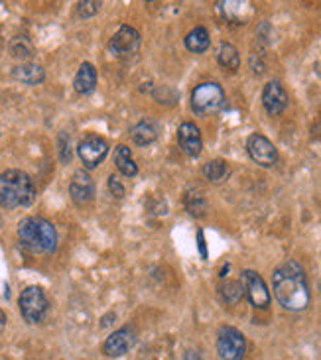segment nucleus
<instances>
[{"mask_svg": "<svg viewBox=\"0 0 321 360\" xmlns=\"http://www.w3.org/2000/svg\"><path fill=\"white\" fill-rule=\"evenodd\" d=\"M36 187L28 174L20 169H8L0 174V205L6 209H18L34 203Z\"/></svg>", "mask_w": 321, "mask_h": 360, "instance_id": "obj_3", "label": "nucleus"}, {"mask_svg": "<svg viewBox=\"0 0 321 360\" xmlns=\"http://www.w3.org/2000/svg\"><path fill=\"white\" fill-rule=\"evenodd\" d=\"M18 240L32 252L49 254L58 248L56 226L42 217H26L18 224Z\"/></svg>", "mask_w": 321, "mask_h": 360, "instance_id": "obj_2", "label": "nucleus"}, {"mask_svg": "<svg viewBox=\"0 0 321 360\" xmlns=\"http://www.w3.org/2000/svg\"><path fill=\"white\" fill-rule=\"evenodd\" d=\"M246 150L258 166L270 167L278 162V152L274 144L263 134H253L246 142Z\"/></svg>", "mask_w": 321, "mask_h": 360, "instance_id": "obj_9", "label": "nucleus"}, {"mask_svg": "<svg viewBox=\"0 0 321 360\" xmlns=\"http://www.w3.org/2000/svg\"><path fill=\"white\" fill-rule=\"evenodd\" d=\"M18 305L24 321L28 323H39L48 313V297L38 285H30L20 293Z\"/></svg>", "mask_w": 321, "mask_h": 360, "instance_id": "obj_5", "label": "nucleus"}, {"mask_svg": "<svg viewBox=\"0 0 321 360\" xmlns=\"http://www.w3.org/2000/svg\"><path fill=\"white\" fill-rule=\"evenodd\" d=\"M95 85H97V71L91 63H83L73 79V89L79 95H89V93H93Z\"/></svg>", "mask_w": 321, "mask_h": 360, "instance_id": "obj_15", "label": "nucleus"}, {"mask_svg": "<svg viewBox=\"0 0 321 360\" xmlns=\"http://www.w3.org/2000/svg\"><path fill=\"white\" fill-rule=\"evenodd\" d=\"M108 189H111V193L115 195L117 199H122V197H125V187L118 181L117 176L108 177Z\"/></svg>", "mask_w": 321, "mask_h": 360, "instance_id": "obj_28", "label": "nucleus"}, {"mask_svg": "<svg viewBox=\"0 0 321 360\" xmlns=\"http://www.w3.org/2000/svg\"><path fill=\"white\" fill-rule=\"evenodd\" d=\"M140 46V34L130 26H120L118 32L111 39V51L118 58H130L138 51Z\"/></svg>", "mask_w": 321, "mask_h": 360, "instance_id": "obj_10", "label": "nucleus"}, {"mask_svg": "<svg viewBox=\"0 0 321 360\" xmlns=\"http://www.w3.org/2000/svg\"><path fill=\"white\" fill-rule=\"evenodd\" d=\"M115 166L122 174V176L132 177L138 174V167L134 164V160L130 156V150L127 146H118L115 152Z\"/></svg>", "mask_w": 321, "mask_h": 360, "instance_id": "obj_20", "label": "nucleus"}, {"mask_svg": "<svg viewBox=\"0 0 321 360\" xmlns=\"http://www.w3.org/2000/svg\"><path fill=\"white\" fill-rule=\"evenodd\" d=\"M69 193H71V199L77 205H85L93 201L95 184H93V179L85 169H77L73 174V179H71V185H69Z\"/></svg>", "mask_w": 321, "mask_h": 360, "instance_id": "obj_13", "label": "nucleus"}, {"mask_svg": "<svg viewBox=\"0 0 321 360\" xmlns=\"http://www.w3.org/2000/svg\"><path fill=\"white\" fill-rule=\"evenodd\" d=\"M219 293H221V297H223L225 302L231 303V305H234V303L239 302L241 297H243V283L239 282H225L223 285H221V290H219Z\"/></svg>", "mask_w": 321, "mask_h": 360, "instance_id": "obj_23", "label": "nucleus"}, {"mask_svg": "<svg viewBox=\"0 0 321 360\" xmlns=\"http://www.w3.org/2000/svg\"><path fill=\"white\" fill-rule=\"evenodd\" d=\"M217 351L223 360H243L246 352V341L243 333L234 327H221L217 335Z\"/></svg>", "mask_w": 321, "mask_h": 360, "instance_id": "obj_6", "label": "nucleus"}, {"mask_svg": "<svg viewBox=\"0 0 321 360\" xmlns=\"http://www.w3.org/2000/svg\"><path fill=\"white\" fill-rule=\"evenodd\" d=\"M12 75H14L16 81H22L26 85H39L46 77V71H44L42 65H36V63H22V65L14 69Z\"/></svg>", "mask_w": 321, "mask_h": 360, "instance_id": "obj_16", "label": "nucleus"}, {"mask_svg": "<svg viewBox=\"0 0 321 360\" xmlns=\"http://www.w3.org/2000/svg\"><path fill=\"white\" fill-rule=\"evenodd\" d=\"M101 6V2L97 0H89V2H79L77 4V12L81 18H89V16H93L95 12L99 10Z\"/></svg>", "mask_w": 321, "mask_h": 360, "instance_id": "obj_26", "label": "nucleus"}, {"mask_svg": "<svg viewBox=\"0 0 321 360\" xmlns=\"http://www.w3.org/2000/svg\"><path fill=\"white\" fill-rule=\"evenodd\" d=\"M4 327H6V315H4V311L0 309V333L4 331Z\"/></svg>", "mask_w": 321, "mask_h": 360, "instance_id": "obj_30", "label": "nucleus"}, {"mask_svg": "<svg viewBox=\"0 0 321 360\" xmlns=\"http://www.w3.org/2000/svg\"><path fill=\"white\" fill-rule=\"evenodd\" d=\"M203 174L209 181L219 184V181H223L225 177L229 176V169H227V164H225L223 160H213V162H209L203 167Z\"/></svg>", "mask_w": 321, "mask_h": 360, "instance_id": "obj_21", "label": "nucleus"}, {"mask_svg": "<svg viewBox=\"0 0 321 360\" xmlns=\"http://www.w3.org/2000/svg\"><path fill=\"white\" fill-rule=\"evenodd\" d=\"M209 44H211L209 34H207V30L201 28V26L194 28L187 36H185V48L189 49L191 53H203V51H207V48H209Z\"/></svg>", "mask_w": 321, "mask_h": 360, "instance_id": "obj_18", "label": "nucleus"}, {"mask_svg": "<svg viewBox=\"0 0 321 360\" xmlns=\"http://www.w3.org/2000/svg\"><path fill=\"white\" fill-rule=\"evenodd\" d=\"M263 107L270 117L282 115L284 108L288 107V95L278 81H270L263 91Z\"/></svg>", "mask_w": 321, "mask_h": 360, "instance_id": "obj_12", "label": "nucleus"}, {"mask_svg": "<svg viewBox=\"0 0 321 360\" xmlns=\"http://www.w3.org/2000/svg\"><path fill=\"white\" fill-rule=\"evenodd\" d=\"M107 142L101 136H97V134H89V136H85L79 142L77 146L79 158H81V162H83L85 167H89V169L97 167L99 164L107 158Z\"/></svg>", "mask_w": 321, "mask_h": 360, "instance_id": "obj_8", "label": "nucleus"}, {"mask_svg": "<svg viewBox=\"0 0 321 360\" xmlns=\"http://www.w3.org/2000/svg\"><path fill=\"white\" fill-rule=\"evenodd\" d=\"M130 136L137 142L138 146H148L152 142H156L158 127L150 120H140L137 127L130 130Z\"/></svg>", "mask_w": 321, "mask_h": 360, "instance_id": "obj_17", "label": "nucleus"}, {"mask_svg": "<svg viewBox=\"0 0 321 360\" xmlns=\"http://www.w3.org/2000/svg\"><path fill=\"white\" fill-rule=\"evenodd\" d=\"M137 342V333L132 327H122L115 331L111 337H108L105 345H103V352L111 356V359H117V356H122L127 354Z\"/></svg>", "mask_w": 321, "mask_h": 360, "instance_id": "obj_11", "label": "nucleus"}, {"mask_svg": "<svg viewBox=\"0 0 321 360\" xmlns=\"http://www.w3.org/2000/svg\"><path fill=\"white\" fill-rule=\"evenodd\" d=\"M10 51H12L14 58H30V56H34V48H32L28 38H24V36H18V38L12 39Z\"/></svg>", "mask_w": 321, "mask_h": 360, "instance_id": "obj_25", "label": "nucleus"}, {"mask_svg": "<svg viewBox=\"0 0 321 360\" xmlns=\"http://www.w3.org/2000/svg\"><path fill=\"white\" fill-rule=\"evenodd\" d=\"M59 154H61V162L68 164L71 160V144H69V136L65 132L59 134Z\"/></svg>", "mask_w": 321, "mask_h": 360, "instance_id": "obj_27", "label": "nucleus"}, {"mask_svg": "<svg viewBox=\"0 0 321 360\" xmlns=\"http://www.w3.org/2000/svg\"><path fill=\"white\" fill-rule=\"evenodd\" d=\"M225 105V93L219 83H201L194 89L191 93V108L195 115H215L219 112Z\"/></svg>", "mask_w": 321, "mask_h": 360, "instance_id": "obj_4", "label": "nucleus"}, {"mask_svg": "<svg viewBox=\"0 0 321 360\" xmlns=\"http://www.w3.org/2000/svg\"><path fill=\"white\" fill-rule=\"evenodd\" d=\"M217 61L219 65L227 71H237L241 65V58H239V51L231 44H221L219 51H217Z\"/></svg>", "mask_w": 321, "mask_h": 360, "instance_id": "obj_19", "label": "nucleus"}, {"mask_svg": "<svg viewBox=\"0 0 321 360\" xmlns=\"http://www.w3.org/2000/svg\"><path fill=\"white\" fill-rule=\"evenodd\" d=\"M221 8L225 10L227 18L233 20V22H241L239 12H243V14H246V16L253 12V6H251L248 2H221Z\"/></svg>", "mask_w": 321, "mask_h": 360, "instance_id": "obj_22", "label": "nucleus"}, {"mask_svg": "<svg viewBox=\"0 0 321 360\" xmlns=\"http://www.w3.org/2000/svg\"><path fill=\"white\" fill-rule=\"evenodd\" d=\"M177 142H180V146L187 156L195 158L201 154L203 142H201L199 128L195 127L194 122H184L182 127L177 128Z\"/></svg>", "mask_w": 321, "mask_h": 360, "instance_id": "obj_14", "label": "nucleus"}, {"mask_svg": "<svg viewBox=\"0 0 321 360\" xmlns=\"http://www.w3.org/2000/svg\"><path fill=\"white\" fill-rule=\"evenodd\" d=\"M185 360H201V359H197L194 351H187V354H185Z\"/></svg>", "mask_w": 321, "mask_h": 360, "instance_id": "obj_31", "label": "nucleus"}, {"mask_svg": "<svg viewBox=\"0 0 321 360\" xmlns=\"http://www.w3.org/2000/svg\"><path fill=\"white\" fill-rule=\"evenodd\" d=\"M241 283H243V290L246 293V297H248V302L253 303L254 307L266 309L270 305V292H268L263 278L254 270H244Z\"/></svg>", "mask_w": 321, "mask_h": 360, "instance_id": "obj_7", "label": "nucleus"}, {"mask_svg": "<svg viewBox=\"0 0 321 360\" xmlns=\"http://www.w3.org/2000/svg\"><path fill=\"white\" fill-rule=\"evenodd\" d=\"M317 69H320V73H321V61H320V63H317Z\"/></svg>", "mask_w": 321, "mask_h": 360, "instance_id": "obj_32", "label": "nucleus"}, {"mask_svg": "<svg viewBox=\"0 0 321 360\" xmlns=\"http://www.w3.org/2000/svg\"><path fill=\"white\" fill-rule=\"evenodd\" d=\"M274 295L288 311H303L310 305V288L306 282L303 268L298 262L282 264L272 276Z\"/></svg>", "mask_w": 321, "mask_h": 360, "instance_id": "obj_1", "label": "nucleus"}, {"mask_svg": "<svg viewBox=\"0 0 321 360\" xmlns=\"http://www.w3.org/2000/svg\"><path fill=\"white\" fill-rule=\"evenodd\" d=\"M197 240H199V246H201V256H203V260H205V258H207V250H205L203 233H199V236H197Z\"/></svg>", "mask_w": 321, "mask_h": 360, "instance_id": "obj_29", "label": "nucleus"}, {"mask_svg": "<svg viewBox=\"0 0 321 360\" xmlns=\"http://www.w3.org/2000/svg\"><path fill=\"white\" fill-rule=\"evenodd\" d=\"M185 207H187V211L195 217H199V214H205V209H207V205H205V199L201 191H189V193L185 195Z\"/></svg>", "mask_w": 321, "mask_h": 360, "instance_id": "obj_24", "label": "nucleus"}]
</instances>
